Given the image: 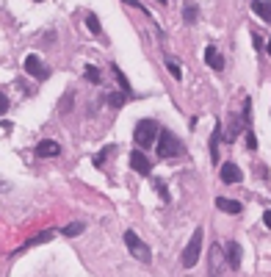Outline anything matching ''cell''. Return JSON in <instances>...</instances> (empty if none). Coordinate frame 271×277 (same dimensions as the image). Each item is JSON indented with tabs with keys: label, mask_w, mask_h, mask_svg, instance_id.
<instances>
[{
	"label": "cell",
	"mask_w": 271,
	"mask_h": 277,
	"mask_svg": "<svg viewBox=\"0 0 271 277\" xmlns=\"http://www.w3.org/2000/svg\"><path fill=\"white\" fill-rule=\"evenodd\" d=\"M0 191H9V186H6L3 180H0Z\"/></svg>",
	"instance_id": "29"
},
{
	"label": "cell",
	"mask_w": 271,
	"mask_h": 277,
	"mask_svg": "<svg viewBox=\"0 0 271 277\" xmlns=\"http://www.w3.org/2000/svg\"><path fill=\"white\" fill-rule=\"evenodd\" d=\"M224 255H227L230 269H241V244L238 241H230L227 247H224Z\"/></svg>",
	"instance_id": "8"
},
{
	"label": "cell",
	"mask_w": 271,
	"mask_h": 277,
	"mask_svg": "<svg viewBox=\"0 0 271 277\" xmlns=\"http://www.w3.org/2000/svg\"><path fill=\"white\" fill-rule=\"evenodd\" d=\"M153 186H155V189H158V194H161V199H163V202H169V191H166V186H163V180H155Z\"/></svg>",
	"instance_id": "23"
},
{
	"label": "cell",
	"mask_w": 271,
	"mask_h": 277,
	"mask_svg": "<svg viewBox=\"0 0 271 277\" xmlns=\"http://www.w3.org/2000/svg\"><path fill=\"white\" fill-rule=\"evenodd\" d=\"M155 153H158V158H174L183 153V147H180L177 136L172 133V130H161V138H158V144H155Z\"/></svg>",
	"instance_id": "2"
},
{
	"label": "cell",
	"mask_w": 271,
	"mask_h": 277,
	"mask_svg": "<svg viewBox=\"0 0 271 277\" xmlns=\"http://www.w3.org/2000/svg\"><path fill=\"white\" fill-rule=\"evenodd\" d=\"M125 100H127L125 92H122V95H108V105H114V108H122V105H125Z\"/></svg>",
	"instance_id": "20"
},
{
	"label": "cell",
	"mask_w": 271,
	"mask_h": 277,
	"mask_svg": "<svg viewBox=\"0 0 271 277\" xmlns=\"http://www.w3.org/2000/svg\"><path fill=\"white\" fill-rule=\"evenodd\" d=\"M86 28H89V34H92V36H100L102 34L100 20H97V14H94V11H89V14H86Z\"/></svg>",
	"instance_id": "16"
},
{
	"label": "cell",
	"mask_w": 271,
	"mask_h": 277,
	"mask_svg": "<svg viewBox=\"0 0 271 277\" xmlns=\"http://www.w3.org/2000/svg\"><path fill=\"white\" fill-rule=\"evenodd\" d=\"M50 238H53V233H50V230H44V233L34 236V238H31V241H25V244H22V247H19V250H17V252H14V255H19V252L31 250V247H34V244H44V241H50Z\"/></svg>",
	"instance_id": "15"
},
{
	"label": "cell",
	"mask_w": 271,
	"mask_h": 277,
	"mask_svg": "<svg viewBox=\"0 0 271 277\" xmlns=\"http://www.w3.org/2000/svg\"><path fill=\"white\" fill-rule=\"evenodd\" d=\"M199 250H202V227H196L194 236H191V241H188L186 252H183V266H186V269L196 266V260H199Z\"/></svg>",
	"instance_id": "4"
},
{
	"label": "cell",
	"mask_w": 271,
	"mask_h": 277,
	"mask_svg": "<svg viewBox=\"0 0 271 277\" xmlns=\"http://www.w3.org/2000/svg\"><path fill=\"white\" fill-rule=\"evenodd\" d=\"M266 53H269V56H271V39H269V44H266Z\"/></svg>",
	"instance_id": "30"
},
{
	"label": "cell",
	"mask_w": 271,
	"mask_h": 277,
	"mask_svg": "<svg viewBox=\"0 0 271 277\" xmlns=\"http://www.w3.org/2000/svg\"><path fill=\"white\" fill-rule=\"evenodd\" d=\"M263 222H266V227H271V211H266V214H263Z\"/></svg>",
	"instance_id": "28"
},
{
	"label": "cell",
	"mask_w": 271,
	"mask_h": 277,
	"mask_svg": "<svg viewBox=\"0 0 271 277\" xmlns=\"http://www.w3.org/2000/svg\"><path fill=\"white\" fill-rule=\"evenodd\" d=\"M166 69H169V72H172V78H183V72H180V64H174V61H172V59H166Z\"/></svg>",
	"instance_id": "22"
},
{
	"label": "cell",
	"mask_w": 271,
	"mask_h": 277,
	"mask_svg": "<svg viewBox=\"0 0 271 277\" xmlns=\"http://www.w3.org/2000/svg\"><path fill=\"white\" fill-rule=\"evenodd\" d=\"M127 161H130V166H133L138 175H150V169H153V166H150V161H147V156H144V153H138V150H136V153H130V158H127Z\"/></svg>",
	"instance_id": "7"
},
{
	"label": "cell",
	"mask_w": 271,
	"mask_h": 277,
	"mask_svg": "<svg viewBox=\"0 0 271 277\" xmlns=\"http://www.w3.org/2000/svg\"><path fill=\"white\" fill-rule=\"evenodd\" d=\"M216 208H219V211H224V214H232V217L244 211V205H241V202H235V199H227V197H219V199H216Z\"/></svg>",
	"instance_id": "10"
},
{
	"label": "cell",
	"mask_w": 271,
	"mask_h": 277,
	"mask_svg": "<svg viewBox=\"0 0 271 277\" xmlns=\"http://www.w3.org/2000/svg\"><path fill=\"white\" fill-rule=\"evenodd\" d=\"M252 42H254V50H260V47H263V39H260V36H252Z\"/></svg>",
	"instance_id": "27"
},
{
	"label": "cell",
	"mask_w": 271,
	"mask_h": 277,
	"mask_svg": "<svg viewBox=\"0 0 271 277\" xmlns=\"http://www.w3.org/2000/svg\"><path fill=\"white\" fill-rule=\"evenodd\" d=\"M111 150H114V147H102L100 153L94 156V166H97V169H100V166L105 164V158H108V153H111Z\"/></svg>",
	"instance_id": "21"
},
{
	"label": "cell",
	"mask_w": 271,
	"mask_h": 277,
	"mask_svg": "<svg viewBox=\"0 0 271 277\" xmlns=\"http://www.w3.org/2000/svg\"><path fill=\"white\" fill-rule=\"evenodd\" d=\"M246 147H249V150H257V136H254L252 130L246 133Z\"/></svg>",
	"instance_id": "24"
},
{
	"label": "cell",
	"mask_w": 271,
	"mask_h": 277,
	"mask_svg": "<svg viewBox=\"0 0 271 277\" xmlns=\"http://www.w3.org/2000/svg\"><path fill=\"white\" fill-rule=\"evenodd\" d=\"M252 11H254L260 20L271 22V0H254V3H252Z\"/></svg>",
	"instance_id": "12"
},
{
	"label": "cell",
	"mask_w": 271,
	"mask_h": 277,
	"mask_svg": "<svg viewBox=\"0 0 271 277\" xmlns=\"http://www.w3.org/2000/svg\"><path fill=\"white\" fill-rule=\"evenodd\" d=\"M6 111H9V97H6L3 92H0V117H3Z\"/></svg>",
	"instance_id": "25"
},
{
	"label": "cell",
	"mask_w": 271,
	"mask_h": 277,
	"mask_svg": "<svg viewBox=\"0 0 271 277\" xmlns=\"http://www.w3.org/2000/svg\"><path fill=\"white\" fill-rule=\"evenodd\" d=\"M125 244H127V250H130V255H133V258H138L141 263H150V260H153L150 247H147V244L141 241L133 230H125Z\"/></svg>",
	"instance_id": "3"
},
{
	"label": "cell",
	"mask_w": 271,
	"mask_h": 277,
	"mask_svg": "<svg viewBox=\"0 0 271 277\" xmlns=\"http://www.w3.org/2000/svg\"><path fill=\"white\" fill-rule=\"evenodd\" d=\"M219 138H221V122H216L213 128V136H211V158L219 164Z\"/></svg>",
	"instance_id": "14"
},
{
	"label": "cell",
	"mask_w": 271,
	"mask_h": 277,
	"mask_svg": "<svg viewBox=\"0 0 271 277\" xmlns=\"http://www.w3.org/2000/svg\"><path fill=\"white\" fill-rule=\"evenodd\" d=\"M83 230H86V225H83V222H72V225L61 227V233L67 236V238H72V236H80Z\"/></svg>",
	"instance_id": "18"
},
{
	"label": "cell",
	"mask_w": 271,
	"mask_h": 277,
	"mask_svg": "<svg viewBox=\"0 0 271 277\" xmlns=\"http://www.w3.org/2000/svg\"><path fill=\"white\" fill-rule=\"evenodd\" d=\"M58 153H61V147L56 141H50V138H44V141L36 144V156L39 158H50V156H58Z\"/></svg>",
	"instance_id": "9"
},
{
	"label": "cell",
	"mask_w": 271,
	"mask_h": 277,
	"mask_svg": "<svg viewBox=\"0 0 271 277\" xmlns=\"http://www.w3.org/2000/svg\"><path fill=\"white\" fill-rule=\"evenodd\" d=\"M25 72L31 75V78H36V80H47V78H50V69L44 67L42 59H39L36 53L25 56Z\"/></svg>",
	"instance_id": "5"
},
{
	"label": "cell",
	"mask_w": 271,
	"mask_h": 277,
	"mask_svg": "<svg viewBox=\"0 0 271 277\" xmlns=\"http://www.w3.org/2000/svg\"><path fill=\"white\" fill-rule=\"evenodd\" d=\"M161 133V128H158V122L155 119H141L138 125H136V130H133V138H136V144L141 150H147V147H153L155 144V136Z\"/></svg>",
	"instance_id": "1"
},
{
	"label": "cell",
	"mask_w": 271,
	"mask_h": 277,
	"mask_svg": "<svg viewBox=\"0 0 271 277\" xmlns=\"http://www.w3.org/2000/svg\"><path fill=\"white\" fill-rule=\"evenodd\" d=\"M83 75H86V80H92V83H100V69L92 67V64L83 69Z\"/></svg>",
	"instance_id": "19"
},
{
	"label": "cell",
	"mask_w": 271,
	"mask_h": 277,
	"mask_svg": "<svg viewBox=\"0 0 271 277\" xmlns=\"http://www.w3.org/2000/svg\"><path fill=\"white\" fill-rule=\"evenodd\" d=\"M111 72H114V78H116V83H119V86H122V92H125L127 97L133 95V89H130V80H127V75H125V72H122V69H119V67H116V64L111 67Z\"/></svg>",
	"instance_id": "13"
},
{
	"label": "cell",
	"mask_w": 271,
	"mask_h": 277,
	"mask_svg": "<svg viewBox=\"0 0 271 277\" xmlns=\"http://www.w3.org/2000/svg\"><path fill=\"white\" fill-rule=\"evenodd\" d=\"M122 3H127V6H133V9H141V11L147 14V9L141 6V3H138V0H122Z\"/></svg>",
	"instance_id": "26"
},
{
	"label": "cell",
	"mask_w": 271,
	"mask_h": 277,
	"mask_svg": "<svg viewBox=\"0 0 271 277\" xmlns=\"http://www.w3.org/2000/svg\"><path fill=\"white\" fill-rule=\"evenodd\" d=\"M205 61H208V67H213L216 72H221V69H224V59L219 56V50H216V47H205Z\"/></svg>",
	"instance_id": "11"
},
{
	"label": "cell",
	"mask_w": 271,
	"mask_h": 277,
	"mask_svg": "<svg viewBox=\"0 0 271 277\" xmlns=\"http://www.w3.org/2000/svg\"><path fill=\"white\" fill-rule=\"evenodd\" d=\"M219 175H221V183H230V186H232V183H241V180H244V172H241V169H238L232 161L221 164Z\"/></svg>",
	"instance_id": "6"
},
{
	"label": "cell",
	"mask_w": 271,
	"mask_h": 277,
	"mask_svg": "<svg viewBox=\"0 0 271 277\" xmlns=\"http://www.w3.org/2000/svg\"><path fill=\"white\" fill-rule=\"evenodd\" d=\"M183 20H186L188 25H194L196 20H199V11H196L194 3H186V6H183Z\"/></svg>",
	"instance_id": "17"
}]
</instances>
